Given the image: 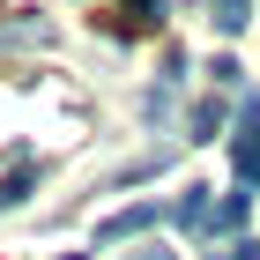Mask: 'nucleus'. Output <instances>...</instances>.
<instances>
[{
    "label": "nucleus",
    "mask_w": 260,
    "mask_h": 260,
    "mask_svg": "<svg viewBox=\"0 0 260 260\" xmlns=\"http://www.w3.org/2000/svg\"><path fill=\"white\" fill-rule=\"evenodd\" d=\"M231 164H238V179L260 186V97L238 104V134H231Z\"/></svg>",
    "instance_id": "f257e3e1"
},
{
    "label": "nucleus",
    "mask_w": 260,
    "mask_h": 260,
    "mask_svg": "<svg viewBox=\"0 0 260 260\" xmlns=\"http://www.w3.org/2000/svg\"><path fill=\"white\" fill-rule=\"evenodd\" d=\"M149 223H156V201H134V208H119V216L97 223V245H119V238H134V231H149Z\"/></svg>",
    "instance_id": "f03ea898"
},
{
    "label": "nucleus",
    "mask_w": 260,
    "mask_h": 260,
    "mask_svg": "<svg viewBox=\"0 0 260 260\" xmlns=\"http://www.w3.org/2000/svg\"><path fill=\"white\" fill-rule=\"evenodd\" d=\"M245 216H253V193H231L216 216H208V231H216V238H231V231H245Z\"/></svg>",
    "instance_id": "7ed1b4c3"
},
{
    "label": "nucleus",
    "mask_w": 260,
    "mask_h": 260,
    "mask_svg": "<svg viewBox=\"0 0 260 260\" xmlns=\"http://www.w3.org/2000/svg\"><path fill=\"white\" fill-rule=\"evenodd\" d=\"M179 223H186V231H208V186H186V201H179Z\"/></svg>",
    "instance_id": "20e7f679"
},
{
    "label": "nucleus",
    "mask_w": 260,
    "mask_h": 260,
    "mask_svg": "<svg viewBox=\"0 0 260 260\" xmlns=\"http://www.w3.org/2000/svg\"><path fill=\"white\" fill-rule=\"evenodd\" d=\"M216 30H245V0H216Z\"/></svg>",
    "instance_id": "39448f33"
},
{
    "label": "nucleus",
    "mask_w": 260,
    "mask_h": 260,
    "mask_svg": "<svg viewBox=\"0 0 260 260\" xmlns=\"http://www.w3.org/2000/svg\"><path fill=\"white\" fill-rule=\"evenodd\" d=\"M22 186H30V171H22V156H15V171H8V186H0V208H15Z\"/></svg>",
    "instance_id": "423d86ee"
},
{
    "label": "nucleus",
    "mask_w": 260,
    "mask_h": 260,
    "mask_svg": "<svg viewBox=\"0 0 260 260\" xmlns=\"http://www.w3.org/2000/svg\"><path fill=\"white\" fill-rule=\"evenodd\" d=\"M223 260H260V245H253V238H238V245H231Z\"/></svg>",
    "instance_id": "0eeeda50"
},
{
    "label": "nucleus",
    "mask_w": 260,
    "mask_h": 260,
    "mask_svg": "<svg viewBox=\"0 0 260 260\" xmlns=\"http://www.w3.org/2000/svg\"><path fill=\"white\" fill-rule=\"evenodd\" d=\"M134 260H171V253H156V245H149V253H134Z\"/></svg>",
    "instance_id": "6e6552de"
}]
</instances>
